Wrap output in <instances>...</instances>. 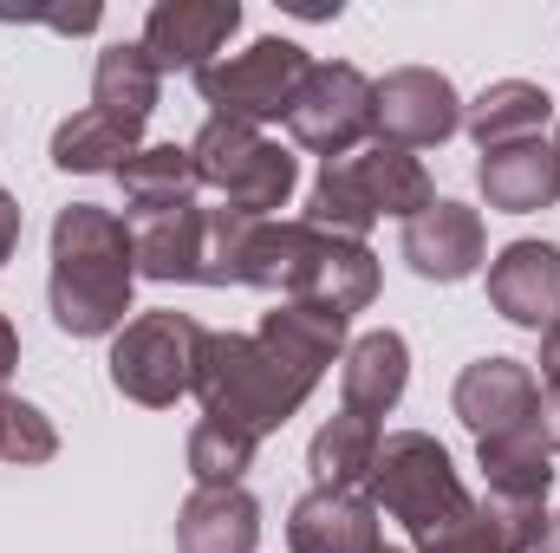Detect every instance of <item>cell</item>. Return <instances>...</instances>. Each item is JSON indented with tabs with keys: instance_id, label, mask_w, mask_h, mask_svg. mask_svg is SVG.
<instances>
[{
	"instance_id": "1",
	"label": "cell",
	"mask_w": 560,
	"mask_h": 553,
	"mask_svg": "<svg viewBox=\"0 0 560 553\" xmlns=\"http://www.w3.org/2000/svg\"><path fill=\"white\" fill-rule=\"evenodd\" d=\"M131 286H138L131 222L98 202H66L52 215V274H46L52 326L72 339H118Z\"/></svg>"
},
{
	"instance_id": "2",
	"label": "cell",
	"mask_w": 560,
	"mask_h": 553,
	"mask_svg": "<svg viewBox=\"0 0 560 553\" xmlns=\"http://www.w3.org/2000/svg\"><path fill=\"white\" fill-rule=\"evenodd\" d=\"M235 286H261L275 299H306L339 319L365 313L378 299V261L365 242H339L313 222H255L242 242V274Z\"/></svg>"
},
{
	"instance_id": "3",
	"label": "cell",
	"mask_w": 560,
	"mask_h": 553,
	"mask_svg": "<svg viewBox=\"0 0 560 553\" xmlns=\"http://www.w3.org/2000/svg\"><path fill=\"white\" fill-rule=\"evenodd\" d=\"M189 391H196L202 416L235 423V430H248V436H275L287 416L306 411L313 378L287 372L255 332H209Z\"/></svg>"
},
{
	"instance_id": "4",
	"label": "cell",
	"mask_w": 560,
	"mask_h": 553,
	"mask_svg": "<svg viewBox=\"0 0 560 553\" xmlns=\"http://www.w3.org/2000/svg\"><path fill=\"white\" fill-rule=\"evenodd\" d=\"M430 202H436V183H430L423 156L392 150V143H372V150H352V156H339V163L319 169L300 222H313V228H326L339 242H365V228L378 215L411 222Z\"/></svg>"
},
{
	"instance_id": "5",
	"label": "cell",
	"mask_w": 560,
	"mask_h": 553,
	"mask_svg": "<svg viewBox=\"0 0 560 553\" xmlns=\"http://www.w3.org/2000/svg\"><path fill=\"white\" fill-rule=\"evenodd\" d=\"M365 489H372V508H385L392 521H405V534L418 548L430 534L456 528L476 508L469 489H463V475H456V462H450V449L436 436H423V430H392L378 443V462H372Z\"/></svg>"
},
{
	"instance_id": "6",
	"label": "cell",
	"mask_w": 560,
	"mask_h": 553,
	"mask_svg": "<svg viewBox=\"0 0 560 553\" xmlns=\"http://www.w3.org/2000/svg\"><path fill=\"white\" fill-rule=\"evenodd\" d=\"M196 183L222 196V209L248 215V222H275L287 209V196L300 189V163L280 150L275 138H261L255 125H229V118H209L196 143Z\"/></svg>"
},
{
	"instance_id": "7",
	"label": "cell",
	"mask_w": 560,
	"mask_h": 553,
	"mask_svg": "<svg viewBox=\"0 0 560 553\" xmlns=\"http://www.w3.org/2000/svg\"><path fill=\"white\" fill-rule=\"evenodd\" d=\"M202 319L176 313V306H156V313H138L125 319V332L112 339V391L131 398L143 411H170L176 398H189L196 385V358H202Z\"/></svg>"
},
{
	"instance_id": "8",
	"label": "cell",
	"mask_w": 560,
	"mask_h": 553,
	"mask_svg": "<svg viewBox=\"0 0 560 553\" xmlns=\"http://www.w3.org/2000/svg\"><path fill=\"white\" fill-rule=\"evenodd\" d=\"M306 46H293V39H255V46H242V52H222L215 66H202L196 72V92H202V105L215 111V118H229V125H268V118H287V105H293V92H300V79H306Z\"/></svg>"
},
{
	"instance_id": "9",
	"label": "cell",
	"mask_w": 560,
	"mask_h": 553,
	"mask_svg": "<svg viewBox=\"0 0 560 553\" xmlns=\"http://www.w3.org/2000/svg\"><path fill=\"white\" fill-rule=\"evenodd\" d=\"M287 131H293L300 150H313L326 163L352 156L372 138V79L346 59H313L293 105H287Z\"/></svg>"
},
{
	"instance_id": "10",
	"label": "cell",
	"mask_w": 560,
	"mask_h": 553,
	"mask_svg": "<svg viewBox=\"0 0 560 553\" xmlns=\"http://www.w3.org/2000/svg\"><path fill=\"white\" fill-rule=\"evenodd\" d=\"M463 131V92L430 72V66H398L372 85V138L392 150H436Z\"/></svg>"
},
{
	"instance_id": "11",
	"label": "cell",
	"mask_w": 560,
	"mask_h": 553,
	"mask_svg": "<svg viewBox=\"0 0 560 553\" xmlns=\"http://www.w3.org/2000/svg\"><path fill=\"white\" fill-rule=\"evenodd\" d=\"M242 33V7L235 0H156L143 13L138 46L150 52L156 72H202L222 59V46Z\"/></svg>"
},
{
	"instance_id": "12",
	"label": "cell",
	"mask_w": 560,
	"mask_h": 553,
	"mask_svg": "<svg viewBox=\"0 0 560 553\" xmlns=\"http://www.w3.org/2000/svg\"><path fill=\"white\" fill-rule=\"evenodd\" d=\"M450 411H456V423H463L476 443H482V436L528 430L535 411H541V378H535V365L489 352V358L463 365V378H456V391H450Z\"/></svg>"
},
{
	"instance_id": "13",
	"label": "cell",
	"mask_w": 560,
	"mask_h": 553,
	"mask_svg": "<svg viewBox=\"0 0 560 553\" xmlns=\"http://www.w3.org/2000/svg\"><path fill=\"white\" fill-rule=\"evenodd\" d=\"M405 261L418 280H436V286H456V280L482 274L489 268V228L469 202H450L436 196L423 215L405 222Z\"/></svg>"
},
{
	"instance_id": "14",
	"label": "cell",
	"mask_w": 560,
	"mask_h": 553,
	"mask_svg": "<svg viewBox=\"0 0 560 553\" xmlns=\"http://www.w3.org/2000/svg\"><path fill=\"white\" fill-rule=\"evenodd\" d=\"M489 306L509 326H522V332L560 326V248L555 242H509L489 261Z\"/></svg>"
},
{
	"instance_id": "15",
	"label": "cell",
	"mask_w": 560,
	"mask_h": 553,
	"mask_svg": "<svg viewBox=\"0 0 560 553\" xmlns=\"http://www.w3.org/2000/svg\"><path fill=\"white\" fill-rule=\"evenodd\" d=\"M287 548L293 553H378V508L359 489H306L287 515Z\"/></svg>"
},
{
	"instance_id": "16",
	"label": "cell",
	"mask_w": 560,
	"mask_h": 553,
	"mask_svg": "<svg viewBox=\"0 0 560 553\" xmlns=\"http://www.w3.org/2000/svg\"><path fill=\"white\" fill-rule=\"evenodd\" d=\"M405 385H411V345H405V332L378 326V332H359L346 345V358H339V411L385 423V416L398 411Z\"/></svg>"
},
{
	"instance_id": "17",
	"label": "cell",
	"mask_w": 560,
	"mask_h": 553,
	"mask_svg": "<svg viewBox=\"0 0 560 553\" xmlns=\"http://www.w3.org/2000/svg\"><path fill=\"white\" fill-rule=\"evenodd\" d=\"M476 189L495 215H535L560 202V156L548 138L528 143H502V150H482L476 163Z\"/></svg>"
},
{
	"instance_id": "18",
	"label": "cell",
	"mask_w": 560,
	"mask_h": 553,
	"mask_svg": "<svg viewBox=\"0 0 560 553\" xmlns=\"http://www.w3.org/2000/svg\"><path fill=\"white\" fill-rule=\"evenodd\" d=\"M352 332V319H339V313H326V306H306V299H275V313H261V345L275 352L287 372H300V378H326V365H339L346 358V339Z\"/></svg>"
},
{
	"instance_id": "19",
	"label": "cell",
	"mask_w": 560,
	"mask_h": 553,
	"mask_svg": "<svg viewBox=\"0 0 560 553\" xmlns=\"http://www.w3.org/2000/svg\"><path fill=\"white\" fill-rule=\"evenodd\" d=\"M261 548V502L235 489H189L176 508V553H255Z\"/></svg>"
},
{
	"instance_id": "20",
	"label": "cell",
	"mask_w": 560,
	"mask_h": 553,
	"mask_svg": "<svg viewBox=\"0 0 560 553\" xmlns=\"http://www.w3.org/2000/svg\"><path fill=\"white\" fill-rule=\"evenodd\" d=\"M131 242H138V274L143 280H202V248H209V209L183 202L163 215H131Z\"/></svg>"
},
{
	"instance_id": "21",
	"label": "cell",
	"mask_w": 560,
	"mask_h": 553,
	"mask_svg": "<svg viewBox=\"0 0 560 553\" xmlns=\"http://www.w3.org/2000/svg\"><path fill=\"white\" fill-rule=\"evenodd\" d=\"M555 125V92L535 79H495L482 98L463 105V131L476 150H502V143H528Z\"/></svg>"
},
{
	"instance_id": "22",
	"label": "cell",
	"mask_w": 560,
	"mask_h": 553,
	"mask_svg": "<svg viewBox=\"0 0 560 553\" xmlns=\"http://www.w3.org/2000/svg\"><path fill=\"white\" fill-rule=\"evenodd\" d=\"M476 462H482L489 502H528V508H548V489H555V449L541 443V423L509 430V436H482V443H476Z\"/></svg>"
},
{
	"instance_id": "23",
	"label": "cell",
	"mask_w": 560,
	"mask_h": 553,
	"mask_svg": "<svg viewBox=\"0 0 560 553\" xmlns=\"http://www.w3.org/2000/svg\"><path fill=\"white\" fill-rule=\"evenodd\" d=\"M143 150V125L138 118H112V111H98V105H85V111H72L59 131H52V169H66V176H118L131 156Z\"/></svg>"
},
{
	"instance_id": "24",
	"label": "cell",
	"mask_w": 560,
	"mask_h": 553,
	"mask_svg": "<svg viewBox=\"0 0 560 553\" xmlns=\"http://www.w3.org/2000/svg\"><path fill=\"white\" fill-rule=\"evenodd\" d=\"M118 189H125V222L131 215H163V209H183L196 202V156L189 143H143L138 156L118 169Z\"/></svg>"
},
{
	"instance_id": "25",
	"label": "cell",
	"mask_w": 560,
	"mask_h": 553,
	"mask_svg": "<svg viewBox=\"0 0 560 553\" xmlns=\"http://www.w3.org/2000/svg\"><path fill=\"white\" fill-rule=\"evenodd\" d=\"M378 443H385V423H372V416L339 411L332 423H319V436L306 449L313 489H365L372 462H378Z\"/></svg>"
},
{
	"instance_id": "26",
	"label": "cell",
	"mask_w": 560,
	"mask_h": 553,
	"mask_svg": "<svg viewBox=\"0 0 560 553\" xmlns=\"http://www.w3.org/2000/svg\"><path fill=\"white\" fill-rule=\"evenodd\" d=\"M156 92H163V72L150 66V52H143L138 39H118V46L98 52V66H92V105L98 111L143 125L156 111Z\"/></svg>"
},
{
	"instance_id": "27",
	"label": "cell",
	"mask_w": 560,
	"mask_h": 553,
	"mask_svg": "<svg viewBox=\"0 0 560 553\" xmlns=\"http://www.w3.org/2000/svg\"><path fill=\"white\" fill-rule=\"evenodd\" d=\"M255 449H261V436H248V430H235V423L202 416V423L189 430V443H183V462H189L196 489H235V482L255 469Z\"/></svg>"
},
{
	"instance_id": "28",
	"label": "cell",
	"mask_w": 560,
	"mask_h": 553,
	"mask_svg": "<svg viewBox=\"0 0 560 553\" xmlns=\"http://www.w3.org/2000/svg\"><path fill=\"white\" fill-rule=\"evenodd\" d=\"M52 456H59L52 416L39 404H26V398H13V391H0V462L33 469V462H52Z\"/></svg>"
},
{
	"instance_id": "29",
	"label": "cell",
	"mask_w": 560,
	"mask_h": 553,
	"mask_svg": "<svg viewBox=\"0 0 560 553\" xmlns=\"http://www.w3.org/2000/svg\"><path fill=\"white\" fill-rule=\"evenodd\" d=\"M418 553H515V548H509V534H502V528H495V521L482 515V502H476V508H469V515H463L456 528L430 534V541H423Z\"/></svg>"
},
{
	"instance_id": "30",
	"label": "cell",
	"mask_w": 560,
	"mask_h": 553,
	"mask_svg": "<svg viewBox=\"0 0 560 553\" xmlns=\"http://www.w3.org/2000/svg\"><path fill=\"white\" fill-rule=\"evenodd\" d=\"M13 248H20V202L0 189V268L13 261Z\"/></svg>"
},
{
	"instance_id": "31",
	"label": "cell",
	"mask_w": 560,
	"mask_h": 553,
	"mask_svg": "<svg viewBox=\"0 0 560 553\" xmlns=\"http://www.w3.org/2000/svg\"><path fill=\"white\" fill-rule=\"evenodd\" d=\"M535 423H541V443L560 456V385H548V391H541V411H535Z\"/></svg>"
},
{
	"instance_id": "32",
	"label": "cell",
	"mask_w": 560,
	"mask_h": 553,
	"mask_svg": "<svg viewBox=\"0 0 560 553\" xmlns=\"http://www.w3.org/2000/svg\"><path fill=\"white\" fill-rule=\"evenodd\" d=\"M13 365H20V332H13V319L0 313V391H7V378H13Z\"/></svg>"
},
{
	"instance_id": "33",
	"label": "cell",
	"mask_w": 560,
	"mask_h": 553,
	"mask_svg": "<svg viewBox=\"0 0 560 553\" xmlns=\"http://www.w3.org/2000/svg\"><path fill=\"white\" fill-rule=\"evenodd\" d=\"M541 378H548V385H560V326H548V332H541Z\"/></svg>"
},
{
	"instance_id": "34",
	"label": "cell",
	"mask_w": 560,
	"mask_h": 553,
	"mask_svg": "<svg viewBox=\"0 0 560 553\" xmlns=\"http://www.w3.org/2000/svg\"><path fill=\"white\" fill-rule=\"evenodd\" d=\"M535 553H560V508L548 515V528H541V548H535Z\"/></svg>"
},
{
	"instance_id": "35",
	"label": "cell",
	"mask_w": 560,
	"mask_h": 553,
	"mask_svg": "<svg viewBox=\"0 0 560 553\" xmlns=\"http://www.w3.org/2000/svg\"><path fill=\"white\" fill-rule=\"evenodd\" d=\"M378 553H405V548H378Z\"/></svg>"
},
{
	"instance_id": "36",
	"label": "cell",
	"mask_w": 560,
	"mask_h": 553,
	"mask_svg": "<svg viewBox=\"0 0 560 553\" xmlns=\"http://www.w3.org/2000/svg\"><path fill=\"white\" fill-rule=\"evenodd\" d=\"M555 156H560V131H555Z\"/></svg>"
}]
</instances>
